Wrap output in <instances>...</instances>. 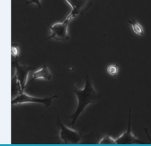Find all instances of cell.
I'll return each mask as SVG.
<instances>
[{
  "instance_id": "obj_1",
  "label": "cell",
  "mask_w": 151,
  "mask_h": 146,
  "mask_svg": "<svg viewBox=\"0 0 151 146\" xmlns=\"http://www.w3.org/2000/svg\"><path fill=\"white\" fill-rule=\"evenodd\" d=\"M73 91L77 97L78 106L73 114L69 116V119H72L69 125H71L73 127H74L75 122L80 115L85 111V108L89 104L96 103L101 98V94L95 89L92 84L89 75H87L85 78L84 88L83 89L75 88Z\"/></svg>"
},
{
  "instance_id": "obj_2",
  "label": "cell",
  "mask_w": 151,
  "mask_h": 146,
  "mask_svg": "<svg viewBox=\"0 0 151 146\" xmlns=\"http://www.w3.org/2000/svg\"><path fill=\"white\" fill-rule=\"evenodd\" d=\"M72 18L67 16L63 22H58L50 27L51 34L48 39H54L55 40L65 42L70 38L68 33V26Z\"/></svg>"
},
{
  "instance_id": "obj_3",
  "label": "cell",
  "mask_w": 151,
  "mask_h": 146,
  "mask_svg": "<svg viewBox=\"0 0 151 146\" xmlns=\"http://www.w3.org/2000/svg\"><path fill=\"white\" fill-rule=\"evenodd\" d=\"M57 125L60 128V139L63 143L67 144H75L80 142L82 138L81 132L73 130L65 126L57 117Z\"/></svg>"
},
{
  "instance_id": "obj_4",
  "label": "cell",
  "mask_w": 151,
  "mask_h": 146,
  "mask_svg": "<svg viewBox=\"0 0 151 146\" xmlns=\"http://www.w3.org/2000/svg\"><path fill=\"white\" fill-rule=\"evenodd\" d=\"M57 95H53L50 97H47V98H38V97H32L28 95L23 91L19 95L17 96L16 98L12 100V104L16 105V104H24L26 103H35L42 104L46 107H48L51 105L52 101L53 99L57 98Z\"/></svg>"
},
{
  "instance_id": "obj_5",
  "label": "cell",
  "mask_w": 151,
  "mask_h": 146,
  "mask_svg": "<svg viewBox=\"0 0 151 146\" xmlns=\"http://www.w3.org/2000/svg\"><path fill=\"white\" fill-rule=\"evenodd\" d=\"M93 1V0H66L72 8L68 16L73 19L78 15L83 14L92 6Z\"/></svg>"
},
{
  "instance_id": "obj_6",
  "label": "cell",
  "mask_w": 151,
  "mask_h": 146,
  "mask_svg": "<svg viewBox=\"0 0 151 146\" xmlns=\"http://www.w3.org/2000/svg\"><path fill=\"white\" fill-rule=\"evenodd\" d=\"M12 66L15 68L16 72L15 74L18 77L19 81L20 82L22 87L24 91V89L26 88V85H27V79L29 72L31 70L34 69L31 67H28L26 65H22L18 62V58H12Z\"/></svg>"
},
{
  "instance_id": "obj_7",
  "label": "cell",
  "mask_w": 151,
  "mask_h": 146,
  "mask_svg": "<svg viewBox=\"0 0 151 146\" xmlns=\"http://www.w3.org/2000/svg\"><path fill=\"white\" fill-rule=\"evenodd\" d=\"M116 144H135L139 143L140 140L132 133L131 131V109L129 110V118L128 129L125 132L116 139Z\"/></svg>"
},
{
  "instance_id": "obj_8",
  "label": "cell",
  "mask_w": 151,
  "mask_h": 146,
  "mask_svg": "<svg viewBox=\"0 0 151 146\" xmlns=\"http://www.w3.org/2000/svg\"><path fill=\"white\" fill-rule=\"evenodd\" d=\"M37 79H43L46 80V81H50L52 79V74H51L47 64L43 65L40 70H38L33 72L32 76L30 81H28L27 84L31 83L33 81Z\"/></svg>"
},
{
  "instance_id": "obj_9",
  "label": "cell",
  "mask_w": 151,
  "mask_h": 146,
  "mask_svg": "<svg viewBox=\"0 0 151 146\" xmlns=\"http://www.w3.org/2000/svg\"><path fill=\"white\" fill-rule=\"evenodd\" d=\"M23 91H24L22 87L20 82L19 81L16 75L14 74L12 79V99H13L16 98L17 96L19 95Z\"/></svg>"
},
{
  "instance_id": "obj_10",
  "label": "cell",
  "mask_w": 151,
  "mask_h": 146,
  "mask_svg": "<svg viewBox=\"0 0 151 146\" xmlns=\"http://www.w3.org/2000/svg\"><path fill=\"white\" fill-rule=\"evenodd\" d=\"M128 22L132 26V28L136 34L138 36H143L145 31H144L143 27L141 26V24L138 22L137 21H136L135 19H130V20H128Z\"/></svg>"
},
{
  "instance_id": "obj_11",
  "label": "cell",
  "mask_w": 151,
  "mask_h": 146,
  "mask_svg": "<svg viewBox=\"0 0 151 146\" xmlns=\"http://www.w3.org/2000/svg\"><path fill=\"white\" fill-rule=\"evenodd\" d=\"M107 72L111 76L116 77L119 72V66L116 64L109 65L107 68Z\"/></svg>"
},
{
  "instance_id": "obj_12",
  "label": "cell",
  "mask_w": 151,
  "mask_h": 146,
  "mask_svg": "<svg viewBox=\"0 0 151 146\" xmlns=\"http://www.w3.org/2000/svg\"><path fill=\"white\" fill-rule=\"evenodd\" d=\"M99 144H116V140L110 135H106L99 141Z\"/></svg>"
},
{
  "instance_id": "obj_13",
  "label": "cell",
  "mask_w": 151,
  "mask_h": 146,
  "mask_svg": "<svg viewBox=\"0 0 151 146\" xmlns=\"http://www.w3.org/2000/svg\"><path fill=\"white\" fill-rule=\"evenodd\" d=\"M11 54L13 58H18L19 54V48L18 44L13 43L12 44L11 48Z\"/></svg>"
},
{
  "instance_id": "obj_14",
  "label": "cell",
  "mask_w": 151,
  "mask_h": 146,
  "mask_svg": "<svg viewBox=\"0 0 151 146\" xmlns=\"http://www.w3.org/2000/svg\"><path fill=\"white\" fill-rule=\"evenodd\" d=\"M35 4L38 6L39 8H41V2L40 0H29L28 1L26 2V4Z\"/></svg>"
}]
</instances>
